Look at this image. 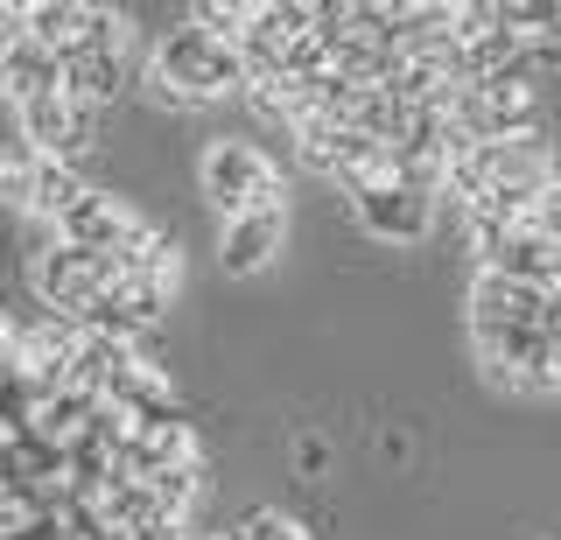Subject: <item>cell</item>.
Returning <instances> with one entry per match:
<instances>
[{
    "label": "cell",
    "instance_id": "obj_1",
    "mask_svg": "<svg viewBox=\"0 0 561 540\" xmlns=\"http://www.w3.org/2000/svg\"><path fill=\"white\" fill-rule=\"evenodd\" d=\"M245 92H253V71H245L239 43L210 36L197 14L162 28V43L148 49V99L169 113L210 106V99H245Z\"/></svg>",
    "mask_w": 561,
    "mask_h": 540
},
{
    "label": "cell",
    "instance_id": "obj_2",
    "mask_svg": "<svg viewBox=\"0 0 561 540\" xmlns=\"http://www.w3.org/2000/svg\"><path fill=\"white\" fill-rule=\"evenodd\" d=\"M197 189L210 197L218 218H245V211L280 204V169L253 141H210L204 162H197Z\"/></svg>",
    "mask_w": 561,
    "mask_h": 540
},
{
    "label": "cell",
    "instance_id": "obj_3",
    "mask_svg": "<svg viewBox=\"0 0 561 540\" xmlns=\"http://www.w3.org/2000/svg\"><path fill=\"white\" fill-rule=\"evenodd\" d=\"M28 288H35V302H43V309L84 323L99 295L119 288V267L105 253H78V246H57V239H49V246L35 253V267H28Z\"/></svg>",
    "mask_w": 561,
    "mask_h": 540
},
{
    "label": "cell",
    "instance_id": "obj_4",
    "mask_svg": "<svg viewBox=\"0 0 561 540\" xmlns=\"http://www.w3.org/2000/svg\"><path fill=\"white\" fill-rule=\"evenodd\" d=\"M134 84H148V64L134 57V28L113 36L105 49H84V57L64 64V99H78V106H92V113H113Z\"/></svg>",
    "mask_w": 561,
    "mask_h": 540
},
{
    "label": "cell",
    "instance_id": "obj_5",
    "mask_svg": "<svg viewBox=\"0 0 561 540\" xmlns=\"http://www.w3.org/2000/svg\"><path fill=\"white\" fill-rule=\"evenodd\" d=\"M548 288H526V282H505V274H484L470 282V344L484 337H519V330H548Z\"/></svg>",
    "mask_w": 561,
    "mask_h": 540
},
{
    "label": "cell",
    "instance_id": "obj_6",
    "mask_svg": "<svg viewBox=\"0 0 561 540\" xmlns=\"http://www.w3.org/2000/svg\"><path fill=\"white\" fill-rule=\"evenodd\" d=\"M435 189H414V183H373V189H358L351 197V211H358V225L373 239H386V246H421V239L435 232Z\"/></svg>",
    "mask_w": 561,
    "mask_h": 540
},
{
    "label": "cell",
    "instance_id": "obj_7",
    "mask_svg": "<svg viewBox=\"0 0 561 540\" xmlns=\"http://www.w3.org/2000/svg\"><path fill=\"white\" fill-rule=\"evenodd\" d=\"M99 119H105V113L78 106V99H43V106H22V113H14V134H22L35 154L78 169L84 154L99 148Z\"/></svg>",
    "mask_w": 561,
    "mask_h": 540
},
{
    "label": "cell",
    "instance_id": "obj_8",
    "mask_svg": "<svg viewBox=\"0 0 561 540\" xmlns=\"http://www.w3.org/2000/svg\"><path fill=\"white\" fill-rule=\"evenodd\" d=\"M140 232H148V218H140L127 197H113V189H92V197H84L49 239H57V246H78V253H105V260H113V253H127Z\"/></svg>",
    "mask_w": 561,
    "mask_h": 540
},
{
    "label": "cell",
    "instance_id": "obj_9",
    "mask_svg": "<svg viewBox=\"0 0 561 540\" xmlns=\"http://www.w3.org/2000/svg\"><path fill=\"white\" fill-rule=\"evenodd\" d=\"M0 99H8V113L64 99V57L35 36H0Z\"/></svg>",
    "mask_w": 561,
    "mask_h": 540
},
{
    "label": "cell",
    "instance_id": "obj_10",
    "mask_svg": "<svg viewBox=\"0 0 561 540\" xmlns=\"http://www.w3.org/2000/svg\"><path fill=\"white\" fill-rule=\"evenodd\" d=\"M288 239V204H267V211H245L218 225V267L225 274H260Z\"/></svg>",
    "mask_w": 561,
    "mask_h": 540
},
{
    "label": "cell",
    "instance_id": "obj_11",
    "mask_svg": "<svg viewBox=\"0 0 561 540\" xmlns=\"http://www.w3.org/2000/svg\"><path fill=\"white\" fill-rule=\"evenodd\" d=\"M484 274H505V282H526V288H548V295H554V288H561V239L534 232V225H519V232L484 260Z\"/></svg>",
    "mask_w": 561,
    "mask_h": 540
},
{
    "label": "cell",
    "instance_id": "obj_12",
    "mask_svg": "<svg viewBox=\"0 0 561 540\" xmlns=\"http://www.w3.org/2000/svg\"><path fill=\"white\" fill-rule=\"evenodd\" d=\"M239 533H245V540H309V533H302V519L274 513V505H267V513H245V519H239Z\"/></svg>",
    "mask_w": 561,
    "mask_h": 540
}]
</instances>
